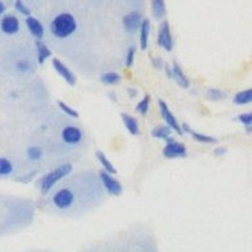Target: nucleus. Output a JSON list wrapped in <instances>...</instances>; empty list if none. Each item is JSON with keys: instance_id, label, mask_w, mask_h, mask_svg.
I'll use <instances>...</instances> for the list:
<instances>
[{"instance_id": "nucleus-1", "label": "nucleus", "mask_w": 252, "mask_h": 252, "mask_svg": "<svg viewBox=\"0 0 252 252\" xmlns=\"http://www.w3.org/2000/svg\"><path fill=\"white\" fill-rule=\"evenodd\" d=\"M76 29H77V22L71 13H61L56 15L51 22L52 34L60 39L68 38L75 33Z\"/></svg>"}, {"instance_id": "nucleus-2", "label": "nucleus", "mask_w": 252, "mask_h": 252, "mask_svg": "<svg viewBox=\"0 0 252 252\" xmlns=\"http://www.w3.org/2000/svg\"><path fill=\"white\" fill-rule=\"evenodd\" d=\"M72 169H73L72 164L64 163V164H61L60 166H57V168L52 170V172L47 173L46 175H43V177L40 178V181H39L40 193H42L43 195L48 194L52 189L55 188L56 184L60 183L62 179H64V178L68 177V175L71 174Z\"/></svg>"}, {"instance_id": "nucleus-3", "label": "nucleus", "mask_w": 252, "mask_h": 252, "mask_svg": "<svg viewBox=\"0 0 252 252\" xmlns=\"http://www.w3.org/2000/svg\"><path fill=\"white\" fill-rule=\"evenodd\" d=\"M51 203L55 208L61 209V211H66L73 207L76 203V194L71 188L67 187H62V188L57 189L51 198Z\"/></svg>"}, {"instance_id": "nucleus-4", "label": "nucleus", "mask_w": 252, "mask_h": 252, "mask_svg": "<svg viewBox=\"0 0 252 252\" xmlns=\"http://www.w3.org/2000/svg\"><path fill=\"white\" fill-rule=\"evenodd\" d=\"M163 157L166 159H184L188 157V150L184 144L174 140L170 136L165 140V146L163 148Z\"/></svg>"}, {"instance_id": "nucleus-5", "label": "nucleus", "mask_w": 252, "mask_h": 252, "mask_svg": "<svg viewBox=\"0 0 252 252\" xmlns=\"http://www.w3.org/2000/svg\"><path fill=\"white\" fill-rule=\"evenodd\" d=\"M98 177H100L102 187L110 195H112V197L121 195V193H123V184L116 178H114V174L106 172V170H101Z\"/></svg>"}, {"instance_id": "nucleus-6", "label": "nucleus", "mask_w": 252, "mask_h": 252, "mask_svg": "<svg viewBox=\"0 0 252 252\" xmlns=\"http://www.w3.org/2000/svg\"><path fill=\"white\" fill-rule=\"evenodd\" d=\"M157 43L158 46L166 52H172L173 48H174V39L172 37V31H170V26L168 20H164L163 23L159 26Z\"/></svg>"}, {"instance_id": "nucleus-7", "label": "nucleus", "mask_w": 252, "mask_h": 252, "mask_svg": "<svg viewBox=\"0 0 252 252\" xmlns=\"http://www.w3.org/2000/svg\"><path fill=\"white\" fill-rule=\"evenodd\" d=\"M158 105H159V110H160L161 119L164 120V123L169 126L173 131L177 132L178 135H183L184 132H183V130H182V125L178 123L177 118H175L174 114L170 111V109L168 107V105H166L165 101L159 100V101H158Z\"/></svg>"}, {"instance_id": "nucleus-8", "label": "nucleus", "mask_w": 252, "mask_h": 252, "mask_svg": "<svg viewBox=\"0 0 252 252\" xmlns=\"http://www.w3.org/2000/svg\"><path fill=\"white\" fill-rule=\"evenodd\" d=\"M0 29L4 34L15 35L20 31V22L17 15L14 14H3L0 19Z\"/></svg>"}, {"instance_id": "nucleus-9", "label": "nucleus", "mask_w": 252, "mask_h": 252, "mask_svg": "<svg viewBox=\"0 0 252 252\" xmlns=\"http://www.w3.org/2000/svg\"><path fill=\"white\" fill-rule=\"evenodd\" d=\"M61 136H62V140L68 145H78L83 140L85 135L78 126L69 125L63 127Z\"/></svg>"}, {"instance_id": "nucleus-10", "label": "nucleus", "mask_w": 252, "mask_h": 252, "mask_svg": "<svg viewBox=\"0 0 252 252\" xmlns=\"http://www.w3.org/2000/svg\"><path fill=\"white\" fill-rule=\"evenodd\" d=\"M52 66H53V68H55V71L57 72L58 75L68 83L69 86H75L76 82H77V78H76L75 73H73L62 61H60L58 58H53V60H52Z\"/></svg>"}, {"instance_id": "nucleus-11", "label": "nucleus", "mask_w": 252, "mask_h": 252, "mask_svg": "<svg viewBox=\"0 0 252 252\" xmlns=\"http://www.w3.org/2000/svg\"><path fill=\"white\" fill-rule=\"evenodd\" d=\"M143 22V17L139 12H130L123 18V26L129 34H134L135 32L139 31L140 24Z\"/></svg>"}, {"instance_id": "nucleus-12", "label": "nucleus", "mask_w": 252, "mask_h": 252, "mask_svg": "<svg viewBox=\"0 0 252 252\" xmlns=\"http://www.w3.org/2000/svg\"><path fill=\"white\" fill-rule=\"evenodd\" d=\"M26 26L28 28L29 33H31L35 39H42L44 37V27L43 24L40 23L39 20L35 17H29L26 18Z\"/></svg>"}, {"instance_id": "nucleus-13", "label": "nucleus", "mask_w": 252, "mask_h": 252, "mask_svg": "<svg viewBox=\"0 0 252 252\" xmlns=\"http://www.w3.org/2000/svg\"><path fill=\"white\" fill-rule=\"evenodd\" d=\"M182 130L183 132H187L192 136L193 140H195L197 143H201V144H208V145H212V144H217V139L215 136H211V135H206V134H201V132H197V131H193L189 125L187 124H183L182 125Z\"/></svg>"}, {"instance_id": "nucleus-14", "label": "nucleus", "mask_w": 252, "mask_h": 252, "mask_svg": "<svg viewBox=\"0 0 252 252\" xmlns=\"http://www.w3.org/2000/svg\"><path fill=\"white\" fill-rule=\"evenodd\" d=\"M172 78L182 89H189V86H190V81H189V78L187 77V75L183 72L182 67L177 62L173 63L172 66Z\"/></svg>"}, {"instance_id": "nucleus-15", "label": "nucleus", "mask_w": 252, "mask_h": 252, "mask_svg": "<svg viewBox=\"0 0 252 252\" xmlns=\"http://www.w3.org/2000/svg\"><path fill=\"white\" fill-rule=\"evenodd\" d=\"M121 120H123L124 126L126 127V130L132 135V136H138L140 134V126H139V121L131 116L129 114H125L123 112L121 114Z\"/></svg>"}, {"instance_id": "nucleus-16", "label": "nucleus", "mask_w": 252, "mask_h": 252, "mask_svg": "<svg viewBox=\"0 0 252 252\" xmlns=\"http://www.w3.org/2000/svg\"><path fill=\"white\" fill-rule=\"evenodd\" d=\"M139 32H140V37H139V40H140V48L146 49L148 46H149V37H150V20L149 19H143L140 24V28H139Z\"/></svg>"}, {"instance_id": "nucleus-17", "label": "nucleus", "mask_w": 252, "mask_h": 252, "mask_svg": "<svg viewBox=\"0 0 252 252\" xmlns=\"http://www.w3.org/2000/svg\"><path fill=\"white\" fill-rule=\"evenodd\" d=\"M35 49H37V60L39 64H43L48 58H51L52 52L47 47L46 43H43L40 39L35 40Z\"/></svg>"}, {"instance_id": "nucleus-18", "label": "nucleus", "mask_w": 252, "mask_h": 252, "mask_svg": "<svg viewBox=\"0 0 252 252\" xmlns=\"http://www.w3.org/2000/svg\"><path fill=\"white\" fill-rule=\"evenodd\" d=\"M152 14L155 19H163L166 15L165 0H152Z\"/></svg>"}, {"instance_id": "nucleus-19", "label": "nucleus", "mask_w": 252, "mask_h": 252, "mask_svg": "<svg viewBox=\"0 0 252 252\" xmlns=\"http://www.w3.org/2000/svg\"><path fill=\"white\" fill-rule=\"evenodd\" d=\"M172 132L173 130L165 124V125L155 126L152 130V136L155 139H160V140H166L172 136Z\"/></svg>"}, {"instance_id": "nucleus-20", "label": "nucleus", "mask_w": 252, "mask_h": 252, "mask_svg": "<svg viewBox=\"0 0 252 252\" xmlns=\"http://www.w3.org/2000/svg\"><path fill=\"white\" fill-rule=\"evenodd\" d=\"M101 83L106 85V86H115L121 82V76L118 72H106L100 77Z\"/></svg>"}, {"instance_id": "nucleus-21", "label": "nucleus", "mask_w": 252, "mask_h": 252, "mask_svg": "<svg viewBox=\"0 0 252 252\" xmlns=\"http://www.w3.org/2000/svg\"><path fill=\"white\" fill-rule=\"evenodd\" d=\"M14 172V164L10 159L5 157H0V177H9Z\"/></svg>"}, {"instance_id": "nucleus-22", "label": "nucleus", "mask_w": 252, "mask_h": 252, "mask_svg": "<svg viewBox=\"0 0 252 252\" xmlns=\"http://www.w3.org/2000/svg\"><path fill=\"white\" fill-rule=\"evenodd\" d=\"M252 102V89L244 90V91L238 92L233 97V103L236 105H247Z\"/></svg>"}, {"instance_id": "nucleus-23", "label": "nucleus", "mask_w": 252, "mask_h": 252, "mask_svg": "<svg viewBox=\"0 0 252 252\" xmlns=\"http://www.w3.org/2000/svg\"><path fill=\"white\" fill-rule=\"evenodd\" d=\"M150 101H152V97H150V94H145L138 103H136V106H135V111L140 114L141 116H146L148 112H149L150 109Z\"/></svg>"}, {"instance_id": "nucleus-24", "label": "nucleus", "mask_w": 252, "mask_h": 252, "mask_svg": "<svg viewBox=\"0 0 252 252\" xmlns=\"http://www.w3.org/2000/svg\"><path fill=\"white\" fill-rule=\"evenodd\" d=\"M96 158H97V160L100 161L101 165H102L103 170H106V172L111 173V174H116V169H115L114 164L109 160V158L103 154L102 152H96Z\"/></svg>"}, {"instance_id": "nucleus-25", "label": "nucleus", "mask_w": 252, "mask_h": 252, "mask_svg": "<svg viewBox=\"0 0 252 252\" xmlns=\"http://www.w3.org/2000/svg\"><path fill=\"white\" fill-rule=\"evenodd\" d=\"M43 157V149L39 146H29L27 149V158L31 161H38Z\"/></svg>"}, {"instance_id": "nucleus-26", "label": "nucleus", "mask_w": 252, "mask_h": 252, "mask_svg": "<svg viewBox=\"0 0 252 252\" xmlns=\"http://www.w3.org/2000/svg\"><path fill=\"white\" fill-rule=\"evenodd\" d=\"M206 97L211 101H220L226 97V94H224L223 91H220L218 89H209L206 92Z\"/></svg>"}, {"instance_id": "nucleus-27", "label": "nucleus", "mask_w": 252, "mask_h": 252, "mask_svg": "<svg viewBox=\"0 0 252 252\" xmlns=\"http://www.w3.org/2000/svg\"><path fill=\"white\" fill-rule=\"evenodd\" d=\"M14 9L17 10L19 14L24 15V17H29V15H32V12L31 9L28 8V5H27L26 3H24L23 0H15L14 1Z\"/></svg>"}, {"instance_id": "nucleus-28", "label": "nucleus", "mask_w": 252, "mask_h": 252, "mask_svg": "<svg viewBox=\"0 0 252 252\" xmlns=\"http://www.w3.org/2000/svg\"><path fill=\"white\" fill-rule=\"evenodd\" d=\"M58 106H60V109L62 110V111L64 112L67 116H71V118H75V119H77L78 116H80V114H78L77 110H75L73 107H71L69 105H67L66 102H63V101H58Z\"/></svg>"}, {"instance_id": "nucleus-29", "label": "nucleus", "mask_w": 252, "mask_h": 252, "mask_svg": "<svg viewBox=\"0 0 252 252\" xmlns=\"http://www.w3.org/2000/svg\"><path fill=\"white\" fill-rule=\"evenodd\" d=\"M135 56H136V47L131 46L129 47L127 52H126V57H125V66L127 68H131L134 66L135 62Z\"/></svg>"}, {"instance_id": "nucleus-30", "label": "nucleus", "mask_w": 252, "mask_h": 252, "mask_svg": "<svg viewBox=\"0 0 252 252\" xmlns=\"http://www.w3.org/2000/svg\"><path fill=\"white\" fill-rule=\"evenodd\" d=\"M237 120L240 121L245 127H250V126H252V112H245V114H241L237 118Z\"/></svg>"}, {"instance_id": "nucleus-31", "label": "nucleus", "mask_w": 252, "mask_h": 252, "mask_svg": "<svg viewBox=\"0 0 252 252\" xmlns=\"http://www.w3.org/2000/svg\"><path fill=\"white\" fill-rule=\"evenodd\" d=\"M15 68H17V71L20 72V73H26V72H28L29 69H31V64H29L28 61H18V62L15 63Z\"/></svg>"}, {"instance_id": "nucleus-32", "label": "nucleus", "mask_w": 252, "mask_h": 252, "mask_svg": "<svg viewBox=\"0 0 252 252\" xmlns=\"http://www.w3.org/2000/svg\"><path fill=\"white\" fill-rule=\"evenodd\" d=\"M226 153H227V149L224 148V146H217V148L213 150V154H215L216 157H223Z\"/></svg>"}, {"instance_id": "nucleus-33", "label": "nucleus", "mask_w": 252, "mask_h": 252, "mask_svg": "<svg viewBox=\"0 0 252 252\" xmlns=\"http://www.w3.org/2000/svg\"><path fill=\"white\" fill-rule=\"evenodd\" d=\"M152 63H153V66H154L155 68H158V69H161V68H163V66H165V64H164V62L160 60V58H157V60H155L154 57H152Z\"/></svg>"}, {"instance_id": "nucleus-34", "label": "nucleus", "mask_w": 252, "mask_h": 252, "mask_svg": "<svg viewBox=\"0 0 252 252\" xmlns=\"http://www.w3.org/2000/svg\"><path fill=\"white\" fill-rule=\"evenodd\" d=\"M5 10H6V5L4 3L3 0H0V17L3 14H5Z\"/></svg>"}, {"instance_id": "nucleus-35", "label": "nucleus", "mask_w": 252, "mask_h": 252, "mask_svg": "<svg viewBox=\"0 0 252 252\" xmlns=\"http://www.w3.org/2000/svg\"><path fill=\"white\" fill-rule=\"evenodd\" d=\"M127 92H129L130 94V97L134 98L136 94H138V90H135V89H127Z\"/></svg>"}]
</instances>
